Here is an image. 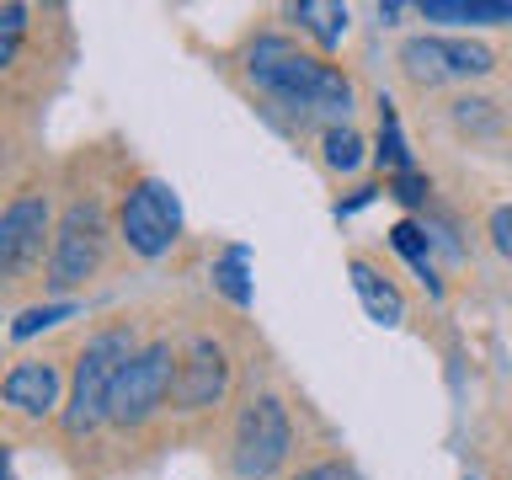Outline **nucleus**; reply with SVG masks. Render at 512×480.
Returning <instances> with one entry per match:
<instances>
[{"label":"nucleus","mask_w":512,"mask_h":480,"mask_svg":"<svg viewBox=\"0 0 512 480\" xmlns=\"http://www.w3.org/2000/svg\"><path fill=\"white\" fill-rule=\"evenodd\" d=\"M48 224H54V214H48L43 192H16L11 208L0 214V272H6L11 283L43 256Z\"/></svg>","instance_id":"6e6552de"},{"label":"nucleus","mask_w":512,"mask_h":480,"mask_svg":"<svg viewBox=\"0 0 512 480\" xmlns=\"http://www.w3.org/2000/svg\"><path fill=\"white\" fill-rule=\"evenodd\" d=\"M22 27H27V6H6V11H0V64H11V59H16Z\"/></svg>","instance_id":"6ab92c4d"},{"label":"nucleus","mask_w":512,"mask_h":480,"mask_svg":"<svg viewBox=\"0 0 512 480\" xmlns=\"http://www.w3.org/2000/svg\"><path fill=\"white\" fill-rule=\"evenodd\" d=\"M400 64L416 86H443V80H470V75H491L496 54L486 43L470 38H411L400 48Z\"/></svg>","instance_id":"0eeeda50"},{"label":"nucleus","mask_w":512,"mask_h":480,"mask_svg":"<svg viewBox=\"0 0 512 480\" xmlns=\"http://www.w3.org/2000/svg\"><path fill=\"white\" fill-rule=\"evenodd\" d=\"M390 240H395V251L416 267V278H422V283L432 288V294H438V272H432V246H427V235L416 230L411 219H400L395 230H390Z\"/></svg>","instance_id":"2eb2a0df"},{"label":"nucleus","mask_w":512,"mask_h":480,"mask_svg":"<svg viewBox=\"0 0 512 480\" xmlns=\"http://www.w3.org/2000/svg\"><path fill=\"white\" fill-rule=\"evenodd\" d=\"M176 374H182V358H176L171 342H150L139 347L134 358L123 363L118 384H112V406H107V422L118 427H139L166 406V395H176Z\"/></svg>","instance_id":"7ed1b4c3"},{"label":"nucleus","mask_w":512,"mask_h":480,"mask_svg":"<svg viewBox=\"0 0 512 480\" xmlns=\"http://www.w3.org/2000/svg\"><path fill=\"white\" fill-rule=\"evenodd\" d=\"M134 331H102L91 336L86 352L75 363V384H70V406H64V432L70 438H86L107 422V406H112V384H118L123 363L134 358Z\"/></svg>","instance_id":"f03ea898"},{"label":"nucleus","mask_w":512,"mask_h":480,"mask_svg":"<svg viewBox=\"0 0 512 480\" xmlns=\"http://www.w3.org/2000/svg\"><path fill=\"white\" fill-rule=\"evenodd\" d=\"M118 224H123L128 251H139L155 262V256H166L176 246V235H182V203H176V192L160 182V176H150V182H139L128 192Z\"/></svg>","instance_id":"423d86ee"},{"label":"nucleus","mask_w":512,"mask_h":480,"mask_svg":"<svg viewBox=\"0 0 512 480\" xmlns=\"http://www.w3.org/2000/svg\"><path fill=\"white\" fill-rule=\"evenodd\" d=\"M352 288H358L368 320H379V326H400V315H406V304H400V288L390 278H379L374 262H363V256H352Z\"/></svg>","instance_id":"9b49d317"},{"label":"nucleus","mask_w":512,"mask_h":480,"mask_svg":"<svg viewBox=\"0 0 512 480\" xmlns=\"http://www.w3.org/2000/svg\"><path fill=\"white\" fill-rule=\"evenodd\" d=\"M491 246L502 256H512V208H496L491 214Z\"/></svg>","instance_id":"412c9836"},{"label":"nucleus","mask_w":512,"mask_h":480,"mask_svg":"<svg viewBox=\"0 0 512 480\" xmlns=\"http://www.w3.org/2000/svg\"><path fill=\"white\" fill-rule=\"evenodd\" d=\"M379 160H384L395 176L411 171V150H406V134H400V118H395L390 102H379Z\"/></svg>","instance_id":"dca6fc26"},{"label":"nucleus","mask_w":512,"mask_h":480,"mask_svg":"<svg viewBox=\"0 0 512 480\" xmlns=\"http://www.w3.org/2000/svg\"><path fill=\"white\" fill-rule=\"evenodd\" d=\"M299 480H358V475H352L347 464H315V470H304Z\"/></svg>","instance_id":"4be33fe9"},{"label":"nucleus","mask_w":512,"mask_h":480,"mask_svg":"<svg viewBox=\"0 0 512 480\" xmlns=\"http://www.w3.org/2000/svg\"><path fill=\"white\" fill-rule=\"evenodd\" d=\"M224 384H230V363H224V347L198 336V342L187 347L182 358V374H176V400H182V411H203L214 406L224 395Z\"/></svg>","instance_id":"1a4fd4ad"},{"label":"nucleus","mask_w":512,"mask_h":480,"mask_svg":"<svg viewBox=\"0 0 512 480\" xmlns=\"http://www.w3.org/2000/svg\"><path fill=\"white\" fill-rule=\"evenodd\" d=\"M326 166H331V171H358V166H363V139H358V128H331V134H326Z\"/></svg>","instance_id":"f3484780"},{"label":"nucleus","mask_w":512,"mask_h":480,"mask_svg":"<svg viewBox=\"0 0 512 480\" xmlns=\"http://www.w3.org/2000/svg\"><path fill=\"white\" fill-rule=\"evenodd\" d=\"M246 70L272 102H283L294 112H331L336 118V112L352 107V80L336 70V64L294 48L288 38H256Z\"/></svg>","instance_id":"f257e3e1"},{"label":"nucleus","mask_w":512,"mask_h":480,"mask_svg":"<svg viewBox=\"0 0 512 480\" xmlns=\"http://www.w3.org/2000/svg\"><path fill=\"white\" fill-rule=\"evenodd\" d=\"M75 315V304H38V310H22L11 320V336L16 342H27V336H38L43 326H54V320H70Z\"/></svg>","instance_id":"a211bd4d"},{"label":"nucleus","mask_w":512,"mask_h":480,"mask_svg":"<svg viewBox=\"0 0 512 480\" xmlns=\"http://www.w3.org/2000/svg\"><path fill=\"white\" fill-rule=\"evenodd\" d=\"M0 395H6V406L16 416H48L59 406V368L54 363H43V358H27V363H16L6 384H0Z\"/></svg>","instance_id":"9d476101"},{"label":"nucleus","mask_w":512,"mask_h":480,"mask_svg":"<svg viewBox=\"0 0 512 480\" xmlns=\"http://www.w3.org/2000/svg\"><path fill=\"white\" fill-rule=\"evenodd\" d=\"M294 16L315 32L320 48H336L347 38V6H336V0H304V6H294Z\"/></svg>","instance_id":"ddd939ff"},{"label":"nucleus","mask_w":512,"mask_h":480,"mask_svg":"<svg viewBox=\"0 0 512 480\" xmlns=\"http://www.w3.org/2000/svg\"><path fill=\"white\" fill-rule=\"evenodd\" d=\"M102 240H107V224H102V203L86 198L64 214L59 235H54V251H48V288H80L86 278H96L102 267Z\"/></svg>","instance_id":"39448f33"},{"label":"nucleus","mask_w":512,"mask_h":480,"mask_svg":"<svg viewBox=\"0 0 512 480\" xmlns=\"http://www.w3.org/2000/svg\"><path fill=\"white\" fill-rule=\"evenodd\" d=\"M294 448V427H288L283 400L256 395L235 422V475L240 480H267Z\"/></svg>","instance_id":"20e7f679"},{"label":"nucleus","mask_w":512,"mask_h":480,"mask_svg":"<svg viewBox=\"0 0 512 480\" xmlns=\"http://www.w3.org/2000/svg\"><path fill=\"white\" fill-rule=\"evenodd\" d=\"M214 283H219L224 299L246 310V304H251V251H246V246H230V251H224L219 262H214Z\"/></svg>","instance_id":"4468645a"},{"label":"nucleus","mask_w":512,"mask_h":480,"mask_svg":"<svg viewBox=\"0 0 512 480\" xmlns=\"http://www.w3.org/2000/svg\"><path fill=\"white\" fill-rule=\"evenodd\" d=\"M427 22H512V0H422Z\"/></svg>","instance_id":"f8f14e48"},{"label":"nucleus","mask_w":512,"mask_h":480,"mask_svg":"<svg viewBox=\"0 0 512 480\" xmlns=\"http://www.w3.org/2000/svg\"><path fill=\"white\" fill-rule=\"evenodd\" d=\"M390 192H395V198L400 203H427V182H422V176H416V171H406V176H395V182H390Z\"/></svg>","instance_id":"aec40b11"}]
</instances>
